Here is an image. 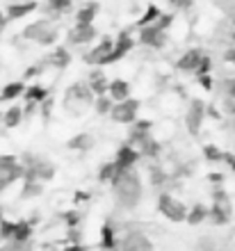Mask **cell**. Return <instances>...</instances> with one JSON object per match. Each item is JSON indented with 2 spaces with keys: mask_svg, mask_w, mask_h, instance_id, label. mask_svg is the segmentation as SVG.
<instances>
[{
  "mask_svg": "<svg viewBox=\"0 0 235 251\" xmlns=\"http://www.w3.org/2000/svg\"><path fill=\"white\" fill-rule=\"evenodd\" d=\"M110 183L119 205L131 210V208H135L139 203V199H142V180H139V174L132 167L131 169H119L117 176Z\"/></svg>",
  "mask_w": 235,
  "mask_h": 251,
  "instance_id": "6da1fadb",
  "label": "cell"
},
{
  "mask_svg": "<svg viewBox=\"0 0 235 251\" xmlns=\"http://www.w3.org/2000/svg\"><path fill=\"white\" fill-rule=\"evenodd\" d=\"M137 112H139V100L135 99H124V100H119V103H114L110 110V117L117 124H132V121L137 119Z\"/></svg>",
  "mask_w": 235,
  "mask_h": 251,
  "instance_id": "7a4b0ae2",
  "label": "cell"
},
{
  "mask_svg": "<svg viewBox=\"0 0 235 251\" xmlns=\"http://www.w3.org/2000/svg\"><path fill=\"white\" fill-rule=\"evenodd\" d=\"M157 210L162 212L169 222H176V224L178 222H185V215H187L185 203H181L178 199L169 197V194H160V199H157Z\"/></svg>",
  "mask_w": 235,
  "mask_h": 251,
  "instance_id": "3957f363",
  "label": "cell"
},
{
  "mask_svg": "<svg viewBox=\"0 0 235 251\" xmlns=\"http://www.w3.org/2000/svg\"><path fill=\"white\" fill-rule=\"evenodd\" d=\"M132 48V37L128 32H121L117 37V41H114V44H112V50L110 53H107V57H105L103 62H101V66L103 64H112V62H117L119 57H124L126 53H128V50H131Z\"/></svg>",
  "mask_w": 235,
  "mask_h": 251,
  "instance_id": "277c9868",
  "label": "cell"
},
{
  "mask_svg": "<svg viewBox=\"0 0 235 251\" xmlns=\"http://www.w3.org/2000/svg\"><path fill=\"white\" fill-rule=\"evenodd\" d=\"M203 117H206V105H203V100L194 99L192 103H189V112H187V130L192 132V135H196V132L201 130V124H203Z\"/></svg>",
  "mask_w": 235,
  "mask_h": 251,
  "instance_id": "5b68a950",
  "label": "cell"
},
{
  "mask_svg": "<svg viewBox=\"0 0 235 251\" xmlns=\"http://www.w3.org/2000/svg\"><path fill=\"white\" fill-rule=\"evenodd\" d=\"M121 251H153V245H151V240L139 231H132L128 233L121 242Z\"/></svg>",
  "mask_w": 235,
  "mask_h": 251,
  "instance_id": "8992f818",
  "label": "cell"
},
{
  "mask_svg": "<svg viewBox=\"0 0 235 251\" xmlns=\"http://www.w3.org/2000/svg\"><path fill=\"white\" fill-rule=\"evenodd\" d=\"M137 160H139V151L135 146L126 144L117 151V162L114 165H117V169H131V167H135Z\"/></svg>",
  "mask_w": 235,
  "mask_h": 251,
  "instance_id": "52a82bcc",
  "label": "cell"
},
{
  "mask_svg": "<svg viewBox=\"0 0 235 251\" xmlns=\"http://www.w3.org/2000/svg\"><path fill=\"white\" fill-rule=\"evenodd\" d=\"M164 39H167V34H164L162 30H157L156 25H146V27H142V32H139V41L146 44V46H153V48H162Z\"/></svg>",
  "mask_w": 235,
  "mask_h": 251,
  "instance_id": "ba28073f",
  "label": "cell"
},
{
  "mask_svg": "<svg viewBox=\"0 0 235 251\" xmlns=\"http://www.w3.org/2000/svg\"><path fill=\"white\" fill-rule=\"evenodd\" d=\"M203 50L201 48H192V50H187V53L178 60V69L181 71H189V73H194L196 69H199V64H201V60H203Z\"/></svg>",
  "mask_w": 235,
  "mask_h": 251,
  "instance_id": "9c48e42d",
  "label": "cell"
},
{
  "mask_svg": "<svg viewBox=\"0 0 235 251\" xmlns=\"http://www.w3.org/2000/svg\"><path fill=\"white\" fill-rule=\"evenodd\" d=\"M112 44H114V41H112L110 37H103V41H101V44L94 48L92 53L85 55V62H87V64H101V62L107 57V53L112 50Z\"/></svg>",
  "mask_w": 235,
  "mask_h": 251,
  "instance_id": "30bf717a",
  "label": "cell"
},
{
  "mask_svg": "<svg viewBox=\"0 0 235 251\" xmlns=\"http://www.w3.org/2000/svg\"><path fill=\"white\" fill-rule=\"evenodd\" d=\"M96 37V30L94 25H76L69 32V41H71L73 46H80V44H87V41H92Z\"/></svg>",
  "mask_w": 235,
  "mask_h": 251,
  "instance_id": "8fae6325",
  "label": "cell"
},
{
  "mask_svg": "<svg viewBox=\"0 0 235 251\" xmlns=\"http://www.w3.org/2000/svg\"><path fill=\"white\" fill-rule=\"evenodd\" d=\"M92 103V89L87 85H82V82H78V85H73L69 92H66V103Z\"/></svg>",
  "mask_w": 235,
  "mask_h": 251,
  "instance_id": "7c38bea8",
  "label": "cell"
},
{
  "mask_svg": "<svg viewBox=\"0 0 235 251\" xmlns=\"http://www.w3.org/2000/svg\"><path fill=\"white\" fill-rule=\"evenodd\" d=\"M107 96H110L114 103H119V100H124L131 96V85L126 82V80H112L110 85H107Z\"/></svg>",
  "mask_w": 235,
  "mask_h": 251,
  "instance_id": "4fadbf2b",
  "label": "cell"
},
{
  "mask_svg": "<svg viewBox=\"0 0 235 251\" xmlns=\"http://www.w3.org/2000/svg\"><path fill=\"white\" fill-rule=\"evenodd\" d=\"M37 9V2H32V0H23V2H12V5L7 7V16L12 21L16 19H23L26 14L34 12Z\"/></svg>",
  "mask_w": 235,
  "mask_h": 251,
  "instance_id": "5bb4252c",
  "label": "cell"
},
{
  "mask_svg": "<svg viewBox=\"0 0 235 251\" xmlns=\"http://www.w3.org/2000/svg\"><path fill=\"white\" fill-rule=\"evenodd\" d=\"M26 92V85L23 82H9V85L2 87V92H0V100H14V99H19L21 94Z\"/></svg>",
  "mask_w": 235,
  "mask_h": 251,
  "instance_id": "9a60e30c",
  "label": "cell"
},
{
  "mask_svg": "<svg viewBox=\"0 0 235 251\" xmlns=\"http://www.w3.org/2000/svg\"><path fill=\"white\" fill-rule=\"evenodd\" d=\"M89 89H92L94 94H98V96L107 94V80H105V75L101 71H94L92 75H89Z\"/></svg>",
  "mask_w": 235,
  "mask_h": 251,
  "instance_id": "2e32d148",
  "label": "cell"
},
{
  "mask_svg": "<svg viewBox=\"0 0 235 251\" xmlns=\"http://www.w3.org/2000/svg\"><path fill=\"white\" fill-rule=\"evenodd\" d=\"M98 7L96 5H87L82 7L78 12V16H76V25H92L94 23V16H96Z\"/></svg>",
  "mask_w": 235,
  "mask_h": 251,
  "instance_id": "e0dca14e",
  "label": "cell"
},
{
  "mask_svg": "<svg viewBox=\"0 0 235 251\" xmlns=\"http://www.w3.org/2000/svg\"><path fill=\"white\" fill-rule=\"evenodd\" d=\"M206 217H208V208H206V205H201V203H196L194 208H192V210L185 215V219H187L192 226H194V224H201Z\"/></svg>",
  "mask_w": 235,
  "mask_h": 251,
  "instance_id": "ac0fdd59",
  "label": "cell"
},
{
  "mask_svg": "<svg viewBox=\"0 0 235 251\" xmlns=\"http://www.w3.org/2000/svg\"><path fill=\"white\" fill-rule=\"evenodd\" d=\"M48 30V21H37V23H32V25H27L26 30H23V34H26L27 39H39L41 34Z\"/></svg>",
  "mask_w": 235,
  "mask_h": 251,
  "instance_id": "d6986e66",
  "label": "cell"
},
{
  "mask_svg": "<svg viewBox=\"0 0 235 251\" xmlns=\"http://www.w3.org/2000/svg\"><path fill=\"white\" fill-rule=\"evenodd\" d=\"M30 233H32L30 222H16V224H14V231H12V238L16 240V242H26V240L30 238Z\"/></svg>",
  "mask_w": 235,
  "mask_h": 251,
  "instance_id": "ffe728a7",
  "label": "cell"
},
{
  "mask_svg": "<svg viewBox=\"0 0 235 251\" xmlns=\"http://www.w3.org/2000/svg\"><path fill=\"white\" fill-rule=\"evenodd\" d=\"M160 14H162V12H160V9H157L156 5H149V7H146V12H144V16L137 21V27L153 25V23L157 21V16H160Z\"/></svg>",
  "mask_w": 235,
  "mask_h": 251,
  "instance_id": "44dd1931",
  "label": "cell"
},
{
  "mask_svg": "<svg viewBox=\"0 0 235 251\" xmlns=\"http://www.w3.org/2000/svg\"><path fill=\"white\" fill-rule=\"evenodd\" d=\"M92 144H94V139H92V135H78V137H73L71 142H69V149H76V151H87V149H92Z\"/></svg>",
  "mask_w": 235,
  "mask_h": 251,
  "instance_id": "7402d4cb",
  "label": "cell"
},
{
  "mask_svg": "<svg viewBox=\"0 0 235 251\" xmlns=\"http://www.w3.org/2000/svg\"><path fill=\"white\" fill-rule=\"evenodd\" d=\"M21 119H23V110L21 107H9L5 112V126L7 128H16V126L21 124Z\"/></svg>",
  "mask_w": 235,
  "mask_h": 251,
  "instance_id": "603a6c76",
  "label": "cell"
},
{
  "mask_svg": "<svg viewBox=\"0 0 235 251\" xmlns=\"http://www.w3.org/2000/svg\"><path fill=\"white\" fill-rule=\"evenodd\" d=\"M23 94L27 96V100L37 103V100H44V99H46V94H48V92L44 89V87H37V85H34V87H30V89H26Z\"/></svg>",
  "mask_w": 235,
  "mask_h": 251,
  "instance_id": "cb8c5ba5",
  "label": "cell"
},
{
  "mask_svg": "<svg viewBox=\"0 0 235 251\" xmlns=\"http://www.w3.org/2000/svg\"><path fill=\"white\" fill-rule=\"evenodd\" d=\"M117 165L114 162H110V165H103L101 167V172H98V180H112L114 176H117Z\"/></svg>",
  "mask_w": 235,
  "mask_h": 251,
  "instance_id": "d4e9b609",
  "label": "cell"
},
{
  "mask_svg": "<svg viewBox=\"0 0 235 251\" xmlns=\"http://www.w3.org/2000/svg\"><path fill=\"white\" fill-rule=\"evenodd\" d=\"M96 110L101 114H110V110H112V99H110V96H98Z\"/></svg>",
  "mask_w": 235,
  "mask_h": 251,
  "instance_id": "484cf974",
  "label": "cell"
},
{
  "mask_svg": "<svg viewBox=\"0 0 235 251\" xmlns=\"http://www.w3.org/2000/svg\"><path fill=\"white\" fill-rule=\"evenodd\" d=\"M71 7V0H48V9L51 12H66Z\"/></svg>",
  "mask_w": 235,
  "mask_h": 251,
  "instance_id": "4316f807",
  "label": "cell"
},
{
  "mask_svg": "<svg viewBox=\"0 0 235 251\" xmlns=\"http://www.w3.org/2000/svg\"><path fill=\"white\" fill-rule=\"evenodd\" d=\"M51 62H52L55 66H66V64H69V53H66L64 48H59L57 53L52 55V60H51Z\"/></svg>",
  "mask_w": 235,
  "mask_h": 251,
  "instance_id": "83f0119b",
  "label": "cell"
},
{
  "mask_svg": "<svg viewBox=\"0 0 235 251\" xmlns=\"http://www.w3.org/2000/svg\"><path fill=\"white\" fill-rule=\"evenodd\" d=\"M139 149H144L142 153H146V155H157V149H160V146H157L156 142H151V139L146 137V139L142 142V144H139Z\"/></svg>",
  "mask_w": 235,
  "mask_h": 251,
  "instance_id": "f1b7e54d",
  "label": "cell"
},
{
  "mask_svg": "<svg viewBox=\"0 0 235 251\" xmlns=\"http://www.w3.org/2000/svg\"><path fill=\"white\" fill-rule=\"evenodd\" d=\"M55 39H57V32H55V30H46V32L41 34V37H39L37 41L46 46V44H55Z\"/></svg>",
  "mask_w": 235,
  "mask_h": 251,
  "instance_id": "f546056e",
  "label": "cell"
},
{
  "mask_svg": "<svg viewBox=\"0 0 235 251\" xmlns=\"http://www.w3.org/2000/svg\"><path fill=\"white\" fill-rule=\"evenodd\" d=\"M208 71H210V57L208 55H203L201 64H199V69H196L194 73H199V75H208Z\"/></svg>",
  "mask_w": 235,
  "mask_h": 251,
  "instance_id": "4dcf8cb0",
  "label": "cell"
},
{
  "mask_svg": "<svg viewBox=\"0 0 235 251\" xmlns=\"http://www.w3.org/2000/svg\"><path fill=\"white\" fill-rule=\"evenodd\" d=\"M206 158H208V160H222L224 155L219 153V149H217V146H206Z\"/></svg>",
  "mask_w": 235,
  "mask_h": 251,
  "instance_id": "1f68e13d",
  "label": "cell"
},
{
  "mask_svg": "<svg viewBox=\"0 0 235 251\" xmlns=\"http://www.w3.org/2000/svg\"><path fill=\"white\" fill-rule=\"evenodd\" d=\"M169 2L176 7V9H187V7L192 5V0H169Z\"/></svg>",
  "mask_w": 235,
  "mask_h": 251,
  "instance_id": "d6a6232c",
  "label": "cell"
},
{
  "mask_svg": "<svg viewBox=\"0 0 235 251\" xmlns=\"http://www.w3.org/2000/svg\"><path fill=\"white\" fill-rule=\"evenodd\" d=\"M224 87H226L229 99H235V80H226V82H224Z\"/></svg>",
  "mask_w": 235,
  "mask_h": 251,
  "instance_id": "836d02e7",
  "label": "cell"
},
{
  "mask_svg": "<svg viewBox=\"0 0 235 251\" xmlns=\"http://www.w3.org/2000/svg\"><path fill=\"white\" fill-rule=\"evenodd\" d=\"M201 78V85L206 87V89H212V80H210V75H199Z\"/></svg>",
  "mask_w": 235,
  "mask_h": 251,
  "instance_id": "e575fe53",
  "label": "cell"
},
{
  "mask_svg": "<svg viewBox=\"0 0 235 251\" xmlns=\"http://www.w3.org/2000/svg\"><path fill=\"white\" fill-rule=\"evenodd\" d=\"M62 251H87V247H82V245H73V247H66V249H62Z\"/></svg>",
  "mask_w": 235,
  "mask_h": 251,
  "instance_id": "d590c367",
  "label": "cell"
},
{
  "mask_svg": "<svg viewBox=\"0 0 235 251\" xmlns=\"http://www.w3.org/2000/svg\"><path fill=\"white\" fill-rule=\"evenodd\" d=\"M224 158H226V162H229V165H231V169H233V172H235V155H224Z\"/></svg>",
  "mask_w": 235,
  "mask_h": 251,
  "instance_id": "8d00e7d4",
  "label": "cell"
},
{
  "mask_svg": "<svg viewBox=\"0 0 235 251\" xmlns=\"http://www.w3.org/2000/svg\"><path fill=\"white\" fill-rule=\"evenodd\" d=\"M226 62L235 64V50H229V53H226Z\"/></svg>",
  "mask_w": 235,
  "mask_h": 251,
  "instance_id": "74e56055",
  "label": "cell"
},
{
  "mask_svg": "<svg viewBox=\"0 0 235 251\" xmlns=\"http://www.w3.org/2000/svg\"><path fill=\"white\" fill-rule=\"evenodd\" d=\"M5 21H7V19H5V14H2V12H0V27H2V25H5Z\"/></svg>",
  "mask_w": 235,
  "mask_h": 251,
  "instance_id": "f35d334b",
  "label": "cell"
},
{
  "mask_svg": "<svg viewBox=\"0 0 235 251\" xmlns=\"http://www.w3.org/2000/svg\"><path fill=\"white\" fill-rule=\"evenodd\" d=\"M233 39H235V32H233Z\"/></svg>",
  "mask_w": 235,
  "mask_h": 251,
  "instance_id": "ab89813d",
  "label": "cell"
}]
</instances>
